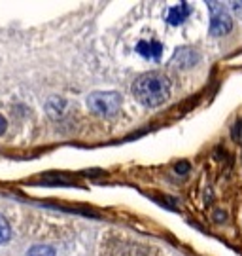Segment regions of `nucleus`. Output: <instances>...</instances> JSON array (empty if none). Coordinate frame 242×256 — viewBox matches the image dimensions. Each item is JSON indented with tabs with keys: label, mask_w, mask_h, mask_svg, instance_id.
Returning <instances> with one entry per match:
<instances>
[{
	"label": "nucleus",
	"mask_w": 242,
	"mask_h": 256,
	"mask_svg": "<svg viewBox=\"0 0 242 256\" xmlns=\"http://www.w3.org/2000/svg\"><path fill=\"white\" fill-rule=\"evenodd\" d=\"M133 95L142 106H159L171 97V82L161 72H146L135 80Z\"/></svg>",
	"instance_id": "obj_1"
},
{
	"label": "nucleus",
	"mask_w": 242,
	"mask_h": 256,
	"mask_svg": "<svg viewBox=\"0 0 242 256\" xmlns=\"http://www.w3.org/2000/svg\"><path fill=\"white\" fill-rule=\"evenodd\" d=\"M87 106L93 114L102 118H112L119 112L121 95L116 92H95L87 97Z\"/></svg>",
	"instance_id": "obj_2"
},
{
	"label": "nucleus",
	"mask_w": 242,
	"mask_h": 256,
	"mask_svg": "<svg viewBox=\"0 0 242 256\" xmlns=\"http://www.w3.org/2000/svg\"><path fill=\"white\" fill-rule=\"evenodd\" d=\"M208 10L212 14L210 18V32L214 36H224L227 34L231 27H233V21L229 18V14L225 12V8L220 2H208Z\"/></svg>",
	"instance_id": "obj_3"
},
{
	"label": "nucleus",
	"mask_w": 242,
	"mask_h": 256,
	"mask_svg": "<svg viewBox=\"0 0 242 256\" xmlns=\"http://www.w3.org/2000/svg\"><path fill=\"white\" fill-rule=\"evenodd\" d=\"M199 61V54L193 48H178L174 55H172L171 63L174 66H182V68H189Z\"/></svg>",
	"instance_id": "obj_4"
},
{
	"label": "nucleus",
	"mask_w": 242,
	"mask_h": 256,
	"mask_svg": "<svg viewBox=\"0 0 242 256\" xmlns=\"http://www.w3.org/2000/svg\"><path fill=\"white\" fill-rule=\"evenodd\" d=\"M136 54H140L146 59H159L163 54V46L155 40H152V42L142 40V42L136 44Z\"/></svg>",
	"instance_id": "obj_5"
},
{
	"label": "nucleus",
	"mask_w": 242,
	"mask_h": 256,
	"mask_svg": "<svg viewBox=\"0 0 242 256\" xmlns=\"http://www.w3.org/2000/svg\"><path fill=\"white\" fill-rule=\"evenodd\" d=\"M189 14H191V6H189L188 2H182V4L172 6V8L169 10L167 21H169L171 25H180V23H184V21L189 18Z\"/></svg>",
	"instance_id": "obj_6"
},
{
	"label": "nucleus",
	"mask_w": 242,
	"mask_h": 256,
	"mask_svg": "<svg viewBox=\"0 0 242 256\" xmlns=\"http://www.w3.org/2000/svg\"><path fill=\"white\" fill-rule=\"evenodd\" d=\"M45 110H47V114L53 120L63 118L64 110H66V101L61 99V97H51V99H47V102H45Z\"/></svg>",
	"instance_id": "obj_7"
},
{
	"label": "nucleus",
	"mask_w": 242,
	"mask_h": 256,
	"mask_svg": "<svg viewBox=\"0 0 242 256\" xmlns=\"http://www.w3.org/2000/svg\"><path fill=\"white\" fill-rule=\"evenodd\" d=\"M42 182L47 184V186H61V184L68 186V184H70L72 180L68 178V176H66V174L49 173V174H45V176H42Z\"/></svg>",
	"instance_id": "obj_8"
},
{
	"label": "nucleus",
	"mask_w": 242,
	"mask_h": 256,
	"mask_svg": "<svg viewBox=\"0 0 242 256\" xmlns=\"http://www.w3.org/2000/svg\"><path fill=\"white\" fill-rule=\"evenodd\" d=\"M25 256H55V248L47 245H36Z\"/></svg>",
	"instance_id": "obj_9"
},
{
	"label": "nucleus",
	"mask_w": 242,
	"mask_h": 256,
	"mask_svg": "<svg viewBox=\"0 0 242 256\" xmlns=\"http://www.w3.org/2000/svg\"><path fill=\"white\" fill-rule=\"evenodd\" d=\"M9 236H11V230H9L8 220L0 214V245L6 243V241L9 239Z\"/></svg>",
	"instance_id": "obj_10"
},
{
	"label": "nucleus",
	"mask_w": 242,
	"mask_h": 256,
	"mask_svg": "<svg viewBox=\"0 0 242 256\" xmlns=\"http://www.w3.org/2000/svg\"><path fill=\"white\" fill-rule=\"evenodd\" d=\"M189 171V164H186V162H184V164L182 165H176V173H188Z\"/></svg>",
	"instance_id": "obj_11"
},
{
	"label": "nucleus",
	"mask_w": 242,
	"mask_h": 256,
	"mask_svg": "<svg viewBox=\"0 0 242 256\" xmlns=\"http://www.w3.org/2000/svg\"><path fill=\"white\" fill-rule=\"evenodd\" d=\"M6 126H8V122H6V118L4 116H0V135L6 131Z\"/></svg>",
	"instance_id": "obj_12"
},
{
	"label": "nucleus",
	"mask_w": 242,
	"mask_h": 256,
	"mask_svg": "<svg viewBox=\"0 0 242 256\" xmlns=\"http://www.w3.org/2000/svg\"><path fill=\"white\" fill-rule=\"evenodd\" d=\"M233 8L237 14H242V2H233Z\"/></svg>",
	"instance_id": "obj_13"
}]
</instances>
